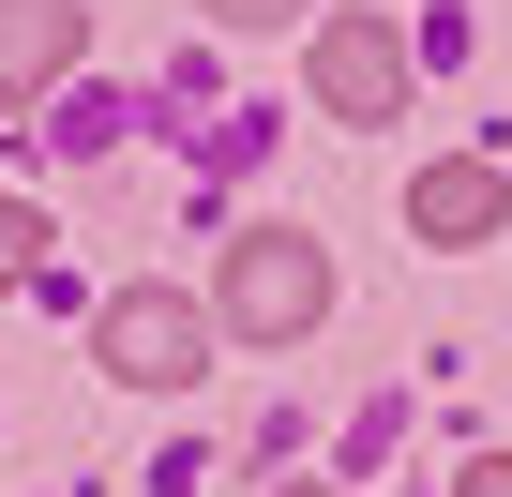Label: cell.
Listing matches in <instances>:
<instances>
[{
	"instance_id": "ba28073f",
	"label": "cell",
	"mask_w": 512,
	"mask_h": 497,
	"mask_svg": "<svg viewBox=\"0 0 512 497\" xmlns=\"http://www.w3.org/2000/svg\"><path fill=\"white\" fill-rule=\"evenodd\" d=\"M452 497H512V452H482V467H467V482H452Z\"/></svg>"
},
{
	"instance_id": "3957f363",
	"label": "cell",
	"mask_w": 512,
	"mask_h": 497,
	"mask_svg": "<svg viewBox=\"0 0 512 497\" xmlns=\"http://www.w3.org/2000/svg\"><path fill=\"white\" fill-rule=\"evenodd\" d=\"M302 76H317V106H332V121H392V106H407V46H392L377 16H332Z\"/></svg>"
},
{
	"instance_id": "277c9868",
	"label": "cell",
	"mask_w": 512,
	"mask_h": 497,
	"mask_svg": "<svg viewBox=\"0 0 512 497\" xmlns=\"http://www.w3.org/2000/svg\"><path fill=\"white\" fill-rule=\"evenodd\" d=\"M76 46H91V0H0V106H31Z\"/></svg>"
},
{
	"instance_id": "7a4b0ae2",
	"label": "cell",
	"mask_w": 512,
	"mask_h": 497,
	"mask_svg": "<svg viewBox=\"0 0 512 497\" xmlns=\"http://www.w3.org/2000/svg\"><path fill=\"white\" fill-rule=\"evenodd\" d=\"M91 347H106V377H136V392H181V377H211V317H196L181 287H121V302L91 317Z\"/></svg>"
},
{
	"instance_id": "9c48e42d",
	"label": "cell",
	"mask_w": 512,
	"mask_h": 497,
	"mask_svg": "<svg viewBox=\"0 0 512 497\" xmlns=\"http://www.w3.org/2000/svg\"><path fill=\"white\" fill-rule=\"evenodd\" d=\"M287 497H347V482H287Z\"/></svg>"
},
{
	"instance_id": "6da1fadb",
	"label": "cell",
	"mask_w": 512,
	"mask_h": 497,
	"mask_svg": "<svg viewBox=\"0 0 512 497\" xmlns=\"http://www.w3.org/2000/svg\"><path fill=\"white\" fill-rule=\"evenodd\" d=\"M211 317H226L241 347H302V332L332 317V241H302V226H256V241H226Z\"/></svg>"
},
{
	"instance_id": "5b68a950",
	"label": "cell",
	"mask_w": 512,
	"mask_h": 497,
	"mask_svg": "<svg viewBox=\"0 0 512 497\" xmlns=\"http://www.w3.org/2000/svg\"><path fill=\"white\" fill-rule=\"evenodd\" d=\"M497 211H512V181H497L482 151H467V166H422V196H407V226H422V241H482Z\"/></svg>"
},
{
	"instance_id": "8992f818",
	"label": "cell",
	"mask_w": 512,
	"mask_h": 497,
	"mask_svg": "<svg viewBox=\"0 0 512 497\" xmlns=\"http://www.w3.org/2000/svg\"><path fill=\"white\" fill-rule=\"evenodd\" d=\"M31 272H46V226H31L16 196H0V287H31Z\"/></svg>"
},
{
	"instance_id": "52a82bcc",
	"label": "cell",
	"mask_w": 512,
	"mask_h": 497,
	"mask_svg": "<svg viewBox=\"0 0 512 497\" xmlns=\"http://www.w3.org/2000/svg\"><path fill=\"white\" fill-rule=\"evenodd\" d=\"M211 16H226V31H272V16H302V0H211Z\"/></svg>"
}]
</instances>
